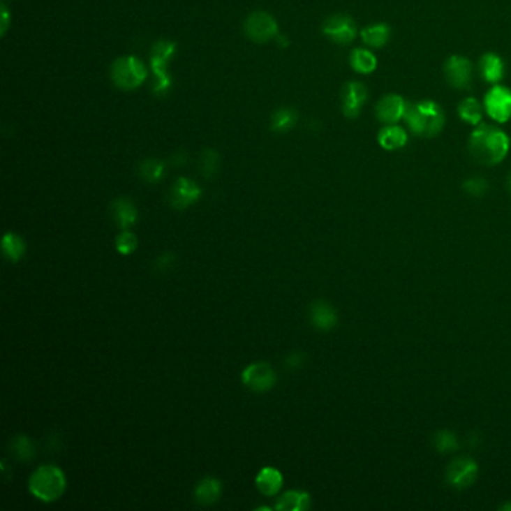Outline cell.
Instances as JSON below:
<instances>
[{"mask_svg": "<svg viewBox=\"0 0 511 511\" xmlns=\"http://www.w3.org/2000/svg\"><path fill=\"white\" fill-rule=\"evenodd\" d=\"M221 165V158L219 153L213 149H206L201 151L200 159H198V168L202 177L213 179L218 175Z\"/></svg>", "mask_w": 511, "mask_h": 511, "instance_id": "29", "label": "cell"}, {"mask_svg": "<svg viewBox=\"0 0 511 511\" xmlns=\"http://www.w3.org/2000/svg\"><path fill=\"white\" fill-rule=\"evenodd\" d=\"M242 383L255 393H267L276 384V372L265 362L252 363L242 372Z\"/></svg>", "mask_w": 511, "mask_h": 511, "instance_id": "10", "label": "cell"}, {"mask_svg": "<svg viewBox=\"0 0 511 511\" xmlns=\"http://www.w3.org/2000/svg\"><path fill=\"white\" fill-rule=\"evenodd\" d=\"M403 119L413 134L422 138L439 135L445 125V114L441 105L431 99L408 104Z\"/></svg>", "mask_w": 511, "mask_h": 511, "instance_id": "2", "label": "cell"}, {"mask_svg": "<svg viewBox=\"0 0 511 511\" xmlns=\"http://www.w3.org/2000/svg\"><path fill=\"white\" fill-rule=\"evenodd\" d=\"M29 489L43 503H54L66 490L65 474L54 465L39 466L30 477Z\"/></svg>", "mask_w": 511, "mask_h": 511, "instance_id": "3", "label": "cell"}, {"mask_svg": "<svg viewBox=\"0 0 511 511\" xmlns=\"http://www.w3.org/2000/svg\"><path fill=\"white\" fill-rule=\"evenodd\" d=\"M299 112L292 107H282L276 110L270 119V129L274 134H288L297 125Z\"/></svg>", "mask_w": 511, "mask_h": 511, "instance_id": "22", "label": "cell"}, {"mask_svg": "<svg viewBox=\"0 0 511 511\" xmlns=\"http://www.w3.org/2000/svg\"><path fill=\"white\" fill-rule=\"evenodd\" d=\"M478 71L486 83L495 86L499 84L505 75V64L503 57L489 51V53H484L480 57Z\"/></svg>", "mask_w": 511, "mask_h": 511, "instance_id": "16", "label": "cell"}, {"mask_svg": "<svg viewBox=\"0 0 511 511\" xmlns=\"http://www.w3.org/2000/svg\"><path fill=\"white\" fill-rule=\"evenodd\" d=\"M408 142L406 131L399 125H385L378 132V145L387 151H396L403 149Z\"/></svg>", "mask_w": 511, "mask_h": 511, "instance_id": "18", "label": "cell"}, {"mask_svg": "<svg viewBox=\"0 0 511 511\" xmlns=\"http://www.w3.org/2000/svg\"><path fill=\"white\" fill-rule=\"evenodd\" d=\"M110 75L112 83L121 90H135L147 78V68L137 56H124L111 65Z\"/></svg>", "mask_w": 511, "mask_h": 511, "instance_id": "5", "label": "cell"}, {"mask_svg": "<svg viewBox=\"0 0 511 511\" xmlns=\"http://www.w3.org/2000/svg\"><path fill=\"white\" fill-rule=\"evenodd\" d=\"M276 39H278L279 43H281V47H288L290 45V40H287V36L278 35V36H276Z\"/></svg>", "mask_w": 511, "mask_h": 511, "instance_id": "37", "label": "cell"}, {"mask_svg": "<svg viewBox=\"0 0 511 511\" xmlns=\"http://www.w3.org/2000/svg\"><path fill=\"white\" fill-rule=\"evenodd\" d=\"M186 162H188V155H186L185 150H179V151L175 153V155L171 156V163L175 167H183Z\"/></svg>", "mask_w": 511, "mask_h": 511, "instance_id": "35", "label": "cell"}, {"mask_svg": "<svg viewBox=\"0 0 511 511\" xmlns=\"http://www.w3.org/2000/svg\"><path fill=\"white\" fill-rule=\"evenodd\" d=\"M350 65L359 74H372L378 66V59L371 50L354 48L350 53Z\"/></svg>", "mask_w": 511, "mask_h": 511, "instance_id": "24", "label": "cell"}, {"mask_svg": "<svg viewBox=\"0 0 511 511\" xmlns=\"http://www.w3.org/2000/svg\"><path fill=\"white\" fill-rule=\"evenodd\" d=\"M244 34L253 43L264 44L279 35V24L276 18L265 11H255L244 20Z\"/></svg>", "mask_w": 511, "mask_h": 511, "instance_id": "6", "label": "cell"}, {"mask_svg": "<svg viewBox=\"0 0 511 511\" xmlns=\"http://www.w3.org/2000/svg\"><path fill=\"white\" fill-rule=\"evenodd\" d=\"M471 60L461 54L450 56L444 64V77L447 83L456 90H468L473 83Z\"/></svg>", "mask_w": 511, "mask_h": 511, "instance_id": "9", "label": "cell"}, {"mask_svg": "<svg viewBox=\"0 0 511 511\" xmlns=\"http://www.w3.org/2000/svg\"><path fill=\"white\" fill-rule=\"evenodd\" d=\"M177 45L171 40L161 39L156 44H153L150 53V66L153 74H155V84H153V94L158 96H165L171 86L172 78L168 74V65L172 56L176 54Z\"/></svg>", "mask_w": 511, "mask_h": 511, "instance_id": "4", "label": "cell"}, {"mask_svg": "<svg viewBox=\"0 0 511 511\" xmlns=\"http://www.w3.org/2000/svg\"><path fill=\"white\" fill-rule=\"evenodd\" d=\"M2 251L5 257L11 262H18L26 252L24 240L14 232H6L2 239Z\"/></svg>", "mask_w": 511, "mask_h": 511, "instance_id": "28", "label": "cell"}, {"mask_svg": "<svg viewBox=\"0 0 511 511\" xmlns=\"http://www.w3.org/2000/svg\"><path fill=\"white\" fill-rule=\"evenodd\" d=\"M503 510H511V504H507L505 507H503Z\"/></svg>", "mask_w": 511, "mask_h": 511, "instance_id": "39", "label": "cell"}, {"mask_svg": "<svg viewBox=\"0 0 511 511\" xmlns=\"http://www.w3.org/2000/svg\"><path fill=\"white\" fill-rule=\"evenodd\" d=\"M221 495H222V483L218 478H213V477L202 478L201 482L195 486V490H193L195 501L200 505H204V507H209V505H213L214 503H218Z\"/></svg>", "mask_w": 511, "mask_h": 511, "instance_id": "19", "label": "cell"}, {"mask_svg": "<svg viewBox=\"0 0 511 511\" xmlns=\"http://www.w3.org/2000/svg\"><path fill=\"white\" fill-rule=\"evenodd\" d=\"M311 507V496L306 492L300 490H290V492L283 494L274 508L278 511H304Z\"/></svg>", "mask_w": 511, "mask_h": 511, "instance_id": "23", "label": "cell"}, {"mask_svg": "<svg viewBox=\"0 0 511 511\" xmlns=\"http://www.w3.org/2000/svg\"><path fill=\"white\" fill-rule=\"evenodd\" d=\"M323 34L337 45H348L357 38V26L348 14H333L323 23Z\"/></svg>", "mask_w": 511, "mask_h": 511, "instance_id": "8", "label": "cell"}, {"mask_svg": "<svg viewBox=\"0 0 511 511\" xmlns=\"http://www.w3.org/2000/svg\"><path fill=\"white\" fill-rule=\"evenodd\" d=\"M311 323L318 330L329 332L337 324V313L330 303L325 300H315L309 308Z\"/></svg>", "mask_w": 511, "mask_h": 511, "instance_id": "17", "label": "cell"}, {"mask_svg": "<svg viewBox=\"0 0 511 511\" xmlns=\"http://www.w3.org/2000/svg\"><path fill=\"white\" fill-rule=\"evenodd\" d=\"M202 195V189L198 183L188 177H180L171 186L168 193V202L175 210H185L195 204Z\"/></svg>", "mask_w": 511, "mask_h": 511, "instance_id": "11", "label": "cell"}, {"mask_svg": "<svg viewBox=\"0 0 511 511\" xmlns=\"http://www.w3.org/2000/svg\"><path fill=\"white\" fill-rule=\"evenodd\" d=\"M110 212L112 221L116 222L120 230H129L134 227L138 221L137 206L134 204V201L126 197H119L116 200H112Z\"/></svg>", "mask_w": 511, "mask_h": 511, "instance_id": "15", "label": "cell"}, {"mask_svg": "<svg viewBox=\"0 0 511 511\" xmlns=\"http://www.w3.org/2000/svg\"><path fill=\"white\" fill-rule=\"evenodd\" d=\"M137 171L141 180H145L147 183H159L163 177H165L167 165L165 162L161 159L147 158L140 162Z\"/></svg>", "mask_w": 511, "mask_h": 511, "instance_id": "26", "label": "cell"}, {"mask_svg": "<svg viewBox=\"0 0 511 511\" xmlns=\"http://www.w3.org/2000/svg\"><path fill=\"white\" fill-rule=\"evenodd\" d=\"M487 180H484L483 177H469L464 183L465 192H468L473 197H483L487 192Z\"/></svg>", "mask_w": 511, "mask_h": 511, "instance_id": "33", "label": "cell"}, {"mask_svg": "<svg viewBox=\"0 0 511 511\" xmlns=\"http://www.w3.org/2000/svg\"><path fill=\"white\" fill-rule=\"evenodd\" d=\"M360 38L369 48H383L392 38V27L387 23H373L360 30Z\"/></svg>", "mask_w": 511, "mask_h": 511, "instance_id": "20", "label": "cell"}, {"mask_svg": "<svg viewBox=\"0 0 511 511\" xmlns=\"http://www.w3.org/2000/svg\"><path fill=\"white\" fill-rule=\"evenodd\" d=\"M483 107L496 124H507L511 119V90L501 84L492 86L486 91Z\"/></svg>", "mask_w": 511, "mask_h": 511, "instance_id": "7", "label": "cell"}, {"mask_svg": "<svg viewBox=\"0 0 511 511\" xmlns=\"http://www.w3.org/2000/svg\"><path fill=\"white\" fill-rule=\"evenodd\" d=\"M408 102L397 94L384 95L375 105V116L384 125H396L405 117Z\"/></svg>", "mask_w": 511, "mask_h": 511, "instance_id": "12", "label": "cell"}, {"mask_svg": "<svg viewBox=\"0 0 511 511\" xmlns=\"http://www.w3.org/2000/svg\"><path fill=\"white\" fill-rule=\"evenodd\" d=\"M507 188H508V191L511 193V172H510L508 177H507Z\"/></svg>", "mask_w": 511, "mask_h": 511, "instance_id": "38", "label": "cell"}, {"mask_svg": "<svg viewBox=\"0 0 511 511\" xmlns=\"http://www.w3.org/2000/svg\"><path fill=\"white\" fill-rule=\"evenodd\" d=\"M0 9H2V14H0V15H2V29H0V34L5 35L8 27H9V18H11V15H9L8 6L5 3H2V8H0Z\"/></svg>", "mask_w": 511, "mask_h": 511, "instance_id": "36", "label": "cell"}, {"mask_svg": "<svg viewBox=\"0 0 511 511\" xmlns=\"http://www.w3.org/2000/svg\"><path fill=\"white\" fill-rule=\"evenodd\" d=\"M137 246H138V240L135 237V234L131 232L129 230H124V232H120L116 237V249L121 255L134 253Z\"/></svg>", "mask_w": 511, "mask_h": 511, "instance_id": "31", "label": "cell"}, {"mask_svg": "<svg viewBox=\"0 0 511 511\" xmlns=\"http://www.w3.org/2000/svg\"><path fill=\"white\" fill-rule=\"evenodd\" d=\"M255 484H257L258 490L262 495L274 496L283 484V477L279 469H276L273 466H265L258 473L257 480H255Z\"/></svg>", "mask_w": 511, "mask_h": 511, "instance_id": "21", "label": "cell"}, {"mask_svg": "<svg viewBox=\"0 0 511 511\" xmlns=\"http://www.w3.org/2000/svg\"><path fill=\"white\" fill-rule=\"evenodd\" d=\"M176 261H177V257L175 252H163L162 255H159L158 258H155V261H153V272L158 274L167 273L175 267Z\"/></svg>", "mask_w": 511, "mask_h": 511, "instance_id": "32", "label": "cell"}, {"mask_svg": "<svg viewBox=\"0 0 511 511\" xmlns=\"http://www.w3.org/2000/svg\"><path fill=\"white\" fill-rule=\"evenodd\" d=\"M483 111H484V107L473 96L465 98L464 101L459 102V105H457L459 117H461L465 124L471 125V126H478L480 124H482Z\"/></svg>", "mask_w": 511, "mask_h": 511, "instance_id": "25", "label": "cell"}, {"mask_svg": "<svg viewBox=\"0 0 511 511\" xmlns=\"http://www.w3.org/2000/svg\"><path fill=\"white\" fill-rule=\"evenodd\" d=\"M478 475L477 464L469 457H459L450 464L447 469V482L456 489L471 486Z\"/></svg>", "mask_w": 511, "mask_h": 511, "instance_id": "14", "label": "cell"}, {"mask_svg": "<svg viewBox=\"0 0 511 511\" xmlns=\"http://www.w3.org/2000/svg\"><path fill=\"white\" fill-rule=\"evenodd\" d=\"M434 444H435V448L441 454L453 453L459 448V443H457L456 436L450 431H439L438 434H435Z\"/></svg>", "mask_w": 511, "mask_h": 511, "instance_id": "30", "label": "cell"}, {"mask_svg": "<svg viewBox=\"0 0 511 511\" xmlns=\"http://www.w3.org/2000/svg\"><path fill=\"white\" fill-rule=\"evenodd\" d=\"M9 452L20 462H30L35 457V444L26 435H17L9 441Z\"/></svg>", "mask_w": 511, "mask_h": 511, "instance_id": "27", "label": "cell"}, {"mask_svg": "<svg viewBox=\"0 0 511 511\" xmlns=\"http://www.w3.org/2000/svg\"><path fill=\"white\" fill-rule=\"evenodd\" d=\"M510 137L494 125L480 124L469 135L468 149L471 156L482 165L492 167L503 162L510 151Z\"/></svg>", "mask_w": 511, "mask_h": 511, "instance_id": "1", "label": "cell"}, {"mask_svg": "<svg viewBox=\"0 0 511 511\" xmlns=\"http://www.w3.org/2000/svg\"><path fill=\"white\" fill-rule=\"evenodd\" d=\"M369 91L360 81H350L342 89V112L346 119H357L366 104Z\"/></svg>", "mask_w": 511, "mask_h": 511, "instance_id": "13", "label": "cell"}, {"mask_svg": "<svg viewBox=\"0 0 511 511\" xmlns=\"http://www.w3.org/2000/svg\"><path fill=\"white\" fill-rule=\"evenodd\" d=\"M306 362V354L302 353V351H294L291 353L290 355H287V359H285V366H287V369H300V367L304 364Z\"/></svg>", "mask_w": 511, "mask_h": 511, "instance_id": "34", "label": "cell"}]
</instances>
